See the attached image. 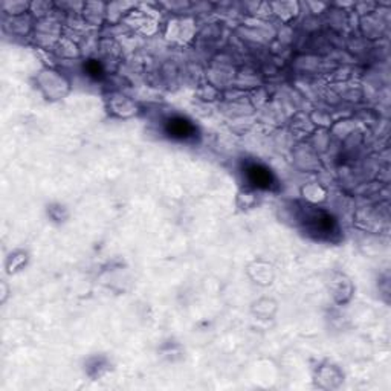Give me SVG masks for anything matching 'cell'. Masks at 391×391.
Here are the masks:
<instances>
[{
    "instance_id": "6da1fadb",
    "label": "cell",
    "mask_w": 391,
    "mask_h": 391,
    "mask_svg": "<svg viewBox=\"0 0 391 391\" xmlns=\"http://www.w3.org/2000/svg\"><path fill=\"white\" fill-rule=\"evenodd\" d=\"M307 228L312 234H315L318 238H330L337 234L338 225L337 220H335L330 214L327 213H312L307 217Z\"/></svg>"
},
{
    "instance_id": "7a4b0ae2",
    "label": "cell",
    "mask_w": 391,
    "mask_h": 391,
    "mask_svg": "<svg viewBox=\"0 0 391 391\" xmlns=\"http://www.w3.org/2000/svg\"><path fill=\"white\" fill-rule=\"evenodd\" d=\"M196 125L183 116H171L165 123V133L171 139L190 141L196 137Z\"/></svg>"
},
{
    "instance_id": "3957f363",
    "label": "cell",
    "mask_w": 391,
    "mask_h": 391,
    "mask_svg": "<svg viewBox=\"0 0 391 391\" xmlns=\"http://www.w3.org/2000/svg\"><path fill=\"white\" fill-rule=\"evenodd\" d=\"M245 176L252 187L260 190H270L275 183L273 171L261 164H250L245 169Z\"/></svg>"
},
{
    "instance_id": "277c9868",
    "label": "cell",
    "mask_w": 391,
    "mask_h": 391,
    "mask_svg": "<svg viewBox=\"0 0 391 391\" xmlns=\"http://www.w3.org/2000/svg\"><path fill=\"white\" fill-rule=\"evenodd\" d=\"M86 72H87V75L89 77H93V78H100L102 75V68L98 61H95V60H91L89 63L86 65Z\"/></svg>"
}]
</instances>
